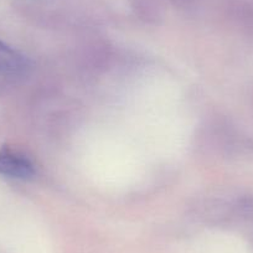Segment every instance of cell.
I'll list each match as a JSON object with an SVG mask.
<instances>
[{"label":"cell","mask_w":253,"mask_h":253,"mask_svg":"<svg viewBox=\"0 0 253 253\" xmlns=\"http://www.w3.org/2000/svg\"><path fill=\"white\" fill-rule=\"evenodd\" d=\"M28 69V60L19 51L0 41V74L20 75Z\"/></svg>","instance_id":"7a4b0ae2"},{"label":"cell","mask_w":253,"mask_h":253,"mask_svg":"<svg viewBox=\"0 0 253 253\" xmlns=\"http://www.w3.org/2000/svg\"><path fill=\"white\" fill-rule=\"evenodd\" d=\"M0 175L15 180H29L35 175V165L20 150L9 145L0 148Z\"/></svg>","instance_id":"6da1fadb"}]
</instances>
